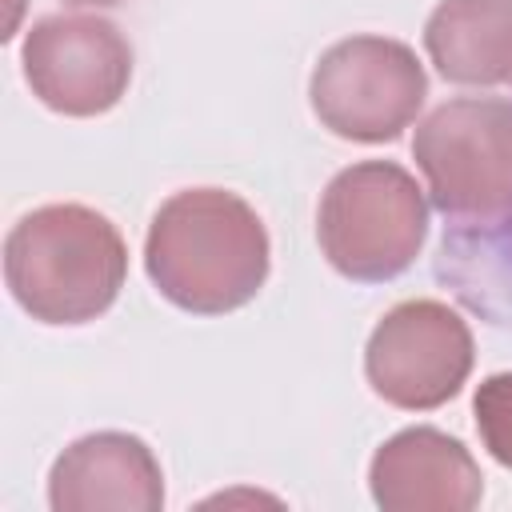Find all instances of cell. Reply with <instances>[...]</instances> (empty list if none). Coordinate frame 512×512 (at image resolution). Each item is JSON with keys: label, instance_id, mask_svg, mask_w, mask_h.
<instances>
[{"label": "cell", "instance_id": "cell-1", "mask_svg": "<svg viewBox=\"0 0 512 512\" xmlns=\"http://www.w3.org/2000/svg\"><path fill=\"white\" fill-rule=\"evenodd\" d=\"M272 248L256 208L228 188L168 196L144 236V268L156 292L196 316L244 308L268 280Z\"/></svg>", "mask_w": 512, "mask_h": 512}, {"label": "cell", "instance_id": "cell-2", "mask_svg": "<svg viewBox=\"0 0 512 512\" xmlns=\"http://www.w3.org/2000/svg\"><path fill=\"white\" fill-rule=\"evenodd\" d=\"M124 276V236L88 204L32 208L4 236L8 292L40 324H88L104 316Z\"/></svg>", "mask_w": 512, "mask_h": 512}, {"label": "cell", "instance_id": "cell-3", "mask_svg": "<svg viewBox=\"0 0 512 512\" xmlns=\"http://www.w3.org/2000/svg\"><path fill=\"white\" fill-rule=\"evenodd\" d=\"M428 204L416 176L392 160L336 172L320 196L316 240L328 264L360 284L400 276L424 248Z\"/></svg>", "mask_w": 512, "mask_h": 512}, {"label": "cell", "instance_id": "cell-4", "mask_svg": "<svg viewBox=\"0 0 512 512\" xmlns=\"http://www.w3.org/2000/svg\"><path fill=\"white\" fill-rule=\"evenodd\" d=\"M428 196L456 220H500L512 212V104L460 96L432 108L412 136Z\"/></svg>", "mask_w": 512, "mask_h": 512}, {"label": "cell", "instance_id": "cell-5", "mask_svg": "<svg viewBox=\"0 0 512 512\" xmlns=\"http://www.w3.org/2000/svg\"><path fill=\"white\" fill-rule=\"evenodd\" d=\"M428 76L416 52L388 36H348L320 52L308 76L316 120L356 144L396 140L420 112Z\"/></svg>", "mask_w": 512, "mask_h": 512}, {"label": "cell", "instance_id": "cell-6", "mask_svg": "<svg viewBox=\"0 0 512 512\" xmlns=\"http://www.w3.org/2000/svg\"><path fill=\"white\" fill-rule=\"evenodd\" d=\"M472 356V332L456 308L440 300H400L368 336L364 376L392 408L428 412L464 388Z\"/></svg>", "mask_w": 512, "mask_h": 512}, {"label": "cell", "instance_id": "cell-7", "mask_svg": "<svg viewBox=\"0 0 512 512\" xmlns=\"http://www.w3.org/2000/svg\"><path fill=\"white\" fill-rule=\"evenodd\" d=\"M32 96L60 116H100L132 80V44L104 16H44L20 48Z\"/></svg>", "mask_w": 512, "mask_h": 512}, {"label": "cell", "instance_id": "cell-8", "mask_svg": "<svg viewBox=\"0 0 512 512\" xmlns=\"http://www.w3.org/2000/svg\"><path fill=\"white\" fill-rule=\"evenodd\" d=\"M48 504L56 512H160L164 472L140 436L92 432L52 460Z\"/></svg>", "mask_w": 512, "mask_h": 512}, {"label": "cell", "instance_id": "cell-9", "mask_svg": "<svg viewBox=\"0 0 512 512\" xmlns=\"http://www.w3.org/2000/svg\"><path fill=\"white\" fill-rule=\"evenodd\" d=\"M368 488L384 512H468L484 496V476L456 436L404 428L376 448Z\"/></svg>", "mask_w": 512, "mask_h": 512}, {"label": "cell", "instance_id": "cell-10", "mask_svg": "<svg viewBox=\"0 0 512 512\" xmlns=\"http://www.w3.org/2000/svg\"><path fill=\"white\" fill-rule=\"evenodd\" d=\"M424 48L436 72L452 84H508L512 0H440L424 24Z\"/></svg>", "mask_w": 512, "mask_h": 512}, {"label": "cell", "instance_id": "cell-11", "mask_svg": "<svg viewBox=\"0 0 512 512\" xmlns=\"http://www.w3.org/2000/svg\"><path fill=\"white\" fill-rule=\"evenodd\" d=\"M476 432L496 464L512 468V372H496L476 388L472 400Z\"/></svg>", "mask_w": 512, "mask_h": 512}, {"label": "cell", "instance_id": "cell-12", "mask_svg": "<svg viewBox=\"0 0 512 512\" xmlns=\"http://www.w3.org/2000/svg\"><path fill=\"white\" fill-rule=\"evenodd\" d=\"M64 4H76V8H112V4H124V0H64Z\"/></svg>", "mask_w": 512, "mask_h": 512}]
</instances>
